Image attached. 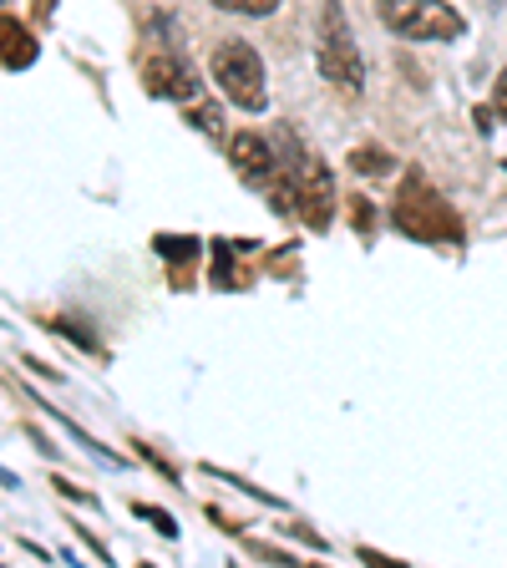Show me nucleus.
<instances>
[{"label":"nucleus","mask_w":507,"mask_h":568,"mask_svg":"<svg viewBox=\"0 0 507 568\" xmlns=\"http://www.w3.org/2000/svg\"><path fill=\"white\" fill-rule=\"evenodd\" d=\"M280 163H284V189L274 193V209H290L300 213L310 229H325L335 213V183H331V168L320 163L310 153L305 142L295 132H284V148H280Z\"/></svg>","instance_id":"f257e3e1"},{"label":"nucleus","mask_w":507,"mask_h":568,"mask_svg":"<svg viewBox=\"0 0 507 568\" xmlns=\"http://www.w3.org/2000/svg\"><path fill=\"white\" fill-rule=\"evenodd\" d=\"M320 77L341 97L366 92V61H361V47H355L341 0H325V6H320Z\"/></svg>","instance_id":"f03ea898"},{"label":"nucleus","mask_w":507,"mask_h":568,"mask_svg":"<svg viewBox=\"0 0 507 568\" xmlns=\"http://www.w3.org/2000/svg\"><path fill=\"white\" fill-rule=\"evenodd\" d=\"M396 229L406 239H422V244H462V219L422 173L406 178L402 199H396Z\"/></svg>","instance_id":"7ed1b4c3"},{"label":"nucleus","mask_w":507,"mask_h":568,"mask_svg":"<svg viewBox=\"0 0 507 568\" xmlns=\"http://www.w3.org/2000/svg\"><path fill=\"white\" fill-rule=\"evenodd\" d=\"M209 77L219 82V92H224L234 106H244V112H264V106H270L264 61H260V51L249 47V41H224V47L213 51Z\"/></svg>","instance_id":"20e7f679"},{"label":"nucleus","mask_w":507,"mask_h":568,"mask_svg":"<svg viewBox=\"0 0 507 568\" xmlns=\"http://www.w3.org/2000/svg\"><path fill=\"white\" fill-rule=\"evenodd\" d=\"M376 16L386 31L406 36V41H457L467 36V16L447 0H381Z\"/></svg>","instance_id":"39448f33"},{"label":"nucleus","mask_w":507,"mask_h":568,"mask_svg":"<svg viewBox=\"0 0 507 568\" xmlns=\"http://www.w3.org/2000/svg\"><path fill=\"white\" fill-rule=\"evenodd\" d=\"M148 51H142V87L153 97H163V102H193L199 97V87H203V77H199V67H193L189 57H183V47H178L173 36H158V26L148 21Z\"/></svg>","instance_id":"423d86ee"},{"label":"nucleus","mask_w":507,"mask_h":568,"mask_svg":"<svg viewBox=\"0 0 507 568\" xmlns=\"http://www.w3.org/2000/svg\"><path fill=\"white\" fill-rule=\"evenodd\" d=\"M229 158H234V173L244 178V183H254V189H270L274 178L284 173L280 148H274L264 132H239V138L229 142Z\"/></svg>","instance_id":"0eeeda50"},{"label":"nucleus","mask_w":507,"mask_h":568,"mask_svg":"<svg viewBox=\"0 0 507 568\" xmlns=\"http://www.w3.org/2000/svg\"><path fill=\"white\" fill-rule=\"evenodd\" d=\"M36 51H41V41L21 21H0V61L6 67H31Z\"/></svg>","instance_id":"6e6552de"},{"label":"nucleus","mask_w":507,"mask_h":568,"mask_svg":"<svg viewBox=\"0 0 507 568\" xmlns=\"http://www.w3.org/2000/svg\"><path fill=\"white\" fill-rule=\"evenodd\" d=\"M189 128H199L203 138H224V118H219V102H193V106H189Z\"/></svg>","instance_id":"1a4fd4ad"},{"label":"nucleus","mask_w":507,"mask_h":568,"mask_svg":"<svg viewBox=\"0 0 507 568\" xmlns=\"http://www.w3.org/2000/svg\"><path fill=\"white\" fill-rule=\"evenodd\" d=\"M351 168L355 173H391V153H381V148H355Z\"/></svg>","instance_id":"9d476101"},{"label":"nucleus","mask_w":507,"mask_h":568,"mask_svg":"<svg viewBox=\"0 0 507 568\" xmlns=\"http://www.w3.org/2000/svg\"><path fill=\"white\" fill-rule=\"evenodd\" d=\"M158 254H168L173 264H183V260H193V254H199V244H193V239H183V234H158Z\"/></svg>","instance_id":"9b49d317"},{"label":"nucleus","mask_w":507,"mask_h":568,"mask_svg":"<svg viewBox=\"0 0 507 568\" xmlns=\"http://www.w3.org/2000/svg\"><path fill=\"white\" fill-rule=\"evenodd\" d=\"M132 513H138V518H148V523H153V528L163 532V538H178V518H173V513H163V508H148V503H132Z\"/></svg>","instance_id":"f8f14e48"},{"label":"nucleus","mask_w":507,"mask_h":568,"mask_svg":"<svg viewBox=\"0 0 507 568\" xmlns=\"http://www.w3.org/2000/svg\"><path fill=\"white\" fill-rule=\"evenodd\" d=\"M219 11H244V16H270L280 0H213Z\"/></svg>","instance_id":"ddd939ff"},{"label":"nucleus","mask_w":507,"mask_h":568,"mask_svg":"<svg viewBox=\"0 0 507 568\" xmlns=\"http://www.w3.org/2000/svg\"><path fill=\"white\" fill-rule=\"evenodd\" d=\"M493 118L507 122V67L497 71V87H493Z\"/></svg>","instance_id":"4468645a"},{"label":"nucleus","mask_w":507,"mask_h":568,"mask_svg":"<svg viewBox=\"0 0 507 568\" xmlns=\"http://www.w3.org/2000/svg\"><path fill=\"white\" fill-rule=\"evenodd\" d=\"M138 452H142V457H148V462H153V467H158V473H163V477H168V483H178V473H173V467H168V462H163V457H158V452H153V447H148V442H142V447H138Z\"/></svg>","instance_id":"2eb2a0df"},{"label":"nucleus","mask_w":507,"mask_h":568,"mask_svg":"<svg viewBox=\"0 0 507 568\" xmlns=\"http://www.w3.org/2000/svg\"><path fill=\"white\" fill-rule=\"evenodd\" d=\"M355 224L371 234V224H376V213H371V203H355Z\"/></svg>","instance_id":"dca6fc26"},{"label":"nucleus","mask_w":507,"mask_h":568,"mask_svg":"<svg viewBox=\"0 0 507 568\" xmlns=\"http://www.w3.org/2000/svg\"><path fill=\"white\" fill-rule=\"evenodd\" d=\"M0 6H6V0H0Z\"/></svg>","instance_id":"f3484780"}]
</instances>
